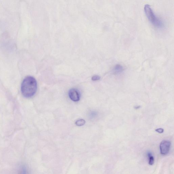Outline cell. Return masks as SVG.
<instances>
[{"label":"cell","instance_id":"6da1fadb","mask_svg":"<svg viewBox=\"0 0 174 174\" xmlns=\"http://www.w3.org/2000/svg\"><path fill=\"white\" fill-rule=\"evenodd\" d=\"M37 83L35 79L32 76L26 77L21 85V92L23 96L27 98L32 97L36 93Z\"/></svg>","mask_w":174,"mask_h":174},{"label":"cell","instance_id":"7a4b0ae2","mask_svg":"<svg viewBox=\"0 0 174 174\" xmlns=\"http://www.w3.org/2000/svg\"><path fill=\"white\" fill-rule=\"evenodd\" d=\"M145 13L149 21L156 27L161 28L163 27L162 21L157 18L149 5H145L144 7Z\"/></svg>","mask_w":174,"mask_h":174},{"label":"cell","instance_id":"3957f363","mask_svg":"<svg viewBox=\"0 0 174 174\" xmlns=\"http://www.w3.org/2000/svg\"><path fill=\"white\" fill-rule=\"evenodd\" d=\"M171 145V142L168 140H164L161 142L159 147L161 153L162 155H166L169 153Z\"/></svg>","mask_w":174,"mask_h":174},{"label":"cell","instance_id":"277c9868","mask_svg":"<svg viewBox=\"0 0 174 174\" xmlns=\"http://www.w3.org/2000/svg\"><path fill=\"white\" fill-rule=\"evenodd\" d=\"M68 95L70 99L73 101H78L80 100V95L77 90L75 89H70Z\"/></svg>","mask_w":174,"mask_h":174},{"label":"cell","instance_id":"5b68a950","mask_svg":"<svg viewBox=\"0 0 174 174\" xmlns=\"http://www.w3.org/2000/svg\"><path fill=\"white\" fill-rule=\"evenodd\" d=\"M123 70V67L120 64H117L113 68V73L115 74H117L121 73Z\"/></svg>","mask_w":174,"mask_h":174},{"label":"cell","instance_id":"8992f818","mask_svg":"<svg viewBox=\"0 0 174 174\" xmlns=\"http://www.w3.org/2000/svg\"><path fill=\"white\" fill-rule=\"evenodd\" d=\"M149 157V164L150 165H152L154 163V157L152 155L151 153H149L148 154Z\"/></svg>","mask_w":174,"mask_h":174},{"label":"cell","instance_id":"52a82bcc","mask_svg":"<svg viewBox=\"0 0 174 174\" xmlns=\"http://www.w3.org/2000/svg\"><path fill=\"white\" fill-rule=\"evenodd\" d=\"M85 123V121L83 119H80L76 121V124L78 126H82L84 125Z\"/></svg>","mask_w":174,"mask_h":174},{"label":"cell","instance_id":"ba28073f","mask_svg":"<svg viewBox=\"0 0 174 174\" xmlns=\"http://www.w3.org/2000/svg\"><path fill=\"white\" fill-rule=\"evenodd\" d=\"M101 79V77L98 75H95L93 76L92 79L93 81H97Z\"/></svg>","mask_w":174,"mask_h":174},{"label":"cell","instance_id":"9c48e42d","mask_svg":"<svg viewBox=\"0 0 174 174\" xmlns=\"http://www.w3.org/2000/svg\"><path fill=\"white\" fill-rule=\"evenodd\" d=\"M156 132H158L159 133H163L164 132V129L162 128H158V129H156Z\"/></svg>","mask_w":174,"mask_h":174},{"label":"cell","instance_id":"30bf717a","mask_svg":"<svg viewBox=\"0 0 174 174\" xmlns=\"http://www.w3.org/2000/svg\"><path fill=\"white\" fill-rule=\"evenodd\" d=\"M140 107V106H137L136 107V108H135V109H139V108Z\"/></svg>","mask_w":174,"mask_h":174}]
</instances>
